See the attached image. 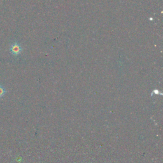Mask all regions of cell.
Here are the masks:
<instances>
[{
	"mask_svg": "<svg viewBox=\"0 0 163 163\" xmlns=\"http://www.w3.org/2000/svg\"><path fill=\"white\" fill-rule=\"evenodd\" d=\"M10 51L11 54L14 55H18L22 52V47L17 42H15L11 45L10 47Z\"/></svg>",
	"mask_w": 163,
	"mask_h": 163,
	"instance_id": "cell-1",
	"label": "cell"
},
{
	"mask_svg": "<svg viewBox=\"0 0 163 163\" xmlns=\"http://www.w3.org/2000/svg\"><path fill=\"white\" fill-rule=\"evenodd\" d=\"M6 93V90L5 89V87H4L3 85H0V98H1L5 96Z\"/></svg>",
	"mask_w": 163,
	"mask_h": 163,
	"instance_id": "cell-2",
	"label": "cell"
}]
</instances>
